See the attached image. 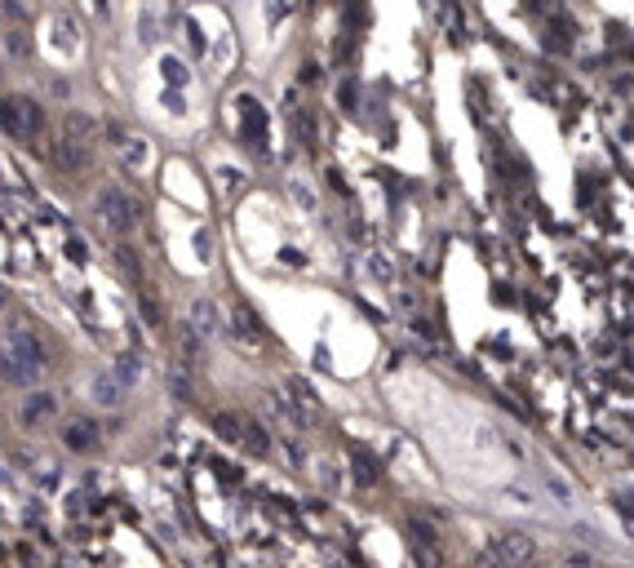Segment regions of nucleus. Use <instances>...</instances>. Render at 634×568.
I'll return each instance as SVG.
<instances>
[{
	"mask_svg": "<svg viewBox=\"0 0 634 568\" xmlns=\"http://www.w3.org/2000/svg\"><path fill=\"white\" fill-rule=\"evenodd\" d=\"M164 76H169V80H173V85H182V80H187V71H182V67H178V62H164Z\"/></svg>",
	"mask_w": 634,
	"mask_h": 568,
	"instance_id": "obj_10",
	"label": "nucleus"
},
{
	"mask_svg": "<svg viewBox=\"0 0 634 568\" xmlns=\"http://www.w3.org/2000/svg\"><path fill=\"white\" fill-rule=\"evenodd\" d=\"M191 324H196V329H205V333H213V329H217V307H213L209 298L191 307Z\"/></svg>",
	"mask_w": 634,
	"mask_h": 568,
	"instance_id": "obj_7",
	"label": "nucleus"
},
{
	"mask_svg": "<svg viewBox=\"0 0 634 568\" xmlns=\"http://www.w3.org/2000/svg\"><path fill=\"white\" fill-rule=\"evenodd\" d=\"M98 218H103L111 231H129L138 222V205L129 196H120V191H103L98 196Z\"/></svg>",
	"mask_w": 634,
	"mask_h": 568,
	"instance_id": "obj_3",
	"label": "nucleus"
},
{
	"mask_svg": "<svg viewBox=\"0 0 634 568\" xmlns=\"http://www.w3.org/2000/svg\"><path fill=\"white\" fill-rule=\"evenodd\" d=\"M111 373H115L124 386H133V382H138V373H142V364H138V356H120V360L111 364Z\"/></svg>",
	"mask_w": 634,
	"mask_h": 568,
	"instance_id": "obj_8",
	"label": "nucleus"
},
{
	"mask_svg": "<svg viewBox=\"0 0 634 568\" xmlns=\"http://www.w3.org/2000/svg\"><path fill=\"white\" fill-rule=\"evenodd\" d=\"M235 333H244L249 342H262V324L253 320V311L249 307H235Z\"/></svg>",
	"mask_w": 634,
	"mask_h": 568,
	"instance_id": "obj_6",
	"label": "nucleus"
},
{
	"mask_svg": "<svg viewBox=\"0 0 634 568\" xmlns=\"http://www.w3.org/2000/svg\"><path fill=\"white\" fill-rule=\"evenodd\" d=\"M0 303H5V289H0Z\"/></svg>",
	"mask_w": 634,
	"mask_h": 568,
	"instance_id": "obj_11",
	"label": "nucleus"
},
{
	"mask_svg": "<svg viewBox=\"0 0 634 568\" xmlns=\"http://www.w3.org/2000/svg\"><path fill=\"white\" fill-rule=\"evenodd\" d=\"M124 391H129V386H124V382H120V377H115V373H111V368H106V373H98V377H94V400H98V405H103V409H115V405H120V400H124Z\"/></svg>",
	"mask_w": 634,
	"mask_h": 568,
	"instance_id": "obj_5",
	"label": "nucleus"
},
{
	"mask_svg": "<svg viewBox=\"0 0 634 568\" xmlns=\"http://www.w3.org/2000/svg\"><path fill=\"white\" fill-rule=\"evenodd\" d=\"M488 555L501 560V564H524V560L532 555V537H524V533H501V537L492 542Z\"/></svg>",
	"mask_w": 634,
	"mask_h": 568,
	"instance_id": "obj_4",
	"label": "nucleus"
},
{
	"mask_svg": "<svg viewBox=\"0 0 634 568\" xmlns=\"http://www.w3.org/2000/svg\"><path fill=\"white\" fill-rule=\"evenodd\" d=\"M41 107L27 103V98H0V129H9L14 138H27L41 129Z\"/></svg>",
	"mask_w": 634,
	"mask_h": 568,
	"instance_id": "obj_2",
	"label": "nucleus"
},
{
	"mask_svg": "<svg viewBox=\"0 0 634 568\" xmlns=\"http://www.w3.org/2000/svg\"><path fill=\"white\" fill-rule=\"evenodd\" d=\"M50 396H32V400H27V405H23V422H27V426H32V422H36V417L41 414H50Z\"/></svg>",
	"mask_w": 634,
	"mask_h": 568,
	"instance_id": "obj_9",
	"label": "nucleus"
},
{
	"mask_svg": "<svg viewBox=\"0 0 634 568\" xmlns=\"http://www.w3.org/2000/svg\"><path fill=\"white\" fill-rule=\"evenodd\" d=\"M41 368H45V347H41V338H36L32 329L14 324V329L0 338V373H5L14 386H27V382L41 377Z\"/></svg>",
	"mask_w": 634,
	"mask_h": 568,
	"instance_id": "obj_1",
	"label": "nucleus"
}]
</instances>
